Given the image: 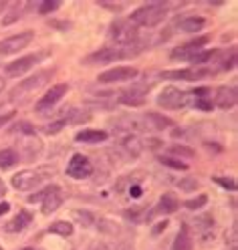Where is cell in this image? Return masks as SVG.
<instances>
[{"mask_svg": "<svg viewBox=\"0 0 238 250\" xmlns=\"http://www.w3.org/2000/svg\"><path fill=\"white\" fill-rule=\"evenodd\" d=\"M166 226H168V222L164 220V222H160V224H157L155 228H153V234H160L162 230H166Z\"/></svg>", "mask_w": 238, "mask_h": 250, "instance_id": "47", "label": "cell"}, {"mask_svg": "<svg viewBox=\"0 0 238 250\" xmlns=\"http://www.w3.org/2000/svg\"><path fill=\"white\" fill-rule=\"evenodd\" d=\"M4 6H6V2H4V0H0V10H2Z\"/></svg>", "mask_w": 238, "mask_h": 250, "instance_id": "52", "label": "cell"}, {"mask_svg": "<svg viewBox=\"0 0 238 250\" xmlns=\"http://www.w3.org/2000/svg\"><path fill=\"white\" fill-rule=\"evenodd\" d=\"M206 202H208V198H206V196H198V198H194V200H188L184 206H186L188 210H200V208L206 204Z\"/></svg>", "mask_w": 238, "mask_h": 250, "instance_id": "34", "label": "cell"}, {"mask_svg": "<svg viewBox=\"0 0 238 250\" xmlns=\"http://www.w3.org/2000/svg\"><path fill=\"white\" fill-rule=\"evenodd\" d=\"M63 204V190L59 186L44 188V198H43V214H53Z\"/></svg>", "mask_w": 238, "mask_h": 250, "instance_id": "13", "label": "cell"}, {"mask_svg": "<svg viewBox=\"0 0 238 250\" xmlns=\"http://www.w3.org/2000/svg\"><path fill=\"white\" fill-rule=\"evenodd\" d=\"M148 91H150V85H131L130 89L119 93L117 101L123 103V105H130V107H139V105L146 103Z\"/></svg>", "mask_w": 238, "mask_h": 250, "instance_id": "9", "label": "cell"}, {"mask_svg": "<svg viewBox=\"0 0 238 250\" xmlns=\"http://www.w3.org/2000/svg\"><path fill=\"white\" fill-rule=\"evenodd\" d=\"M214 182H216V184H220L222 188H226V190H230V192H234V190H236V182H234V180H230V178L214 176Z\"/></svg>", "mask_w": 238, "mask_h": 250, "instance_id": "37", "label": "cell"}, {"mask_svg": "<svg viewBox=\"0 0 238 250\" xmlns=\"http://www.w3.org/2000/svg\"><path fill=\"white\" fill-rule=\"evenodd\" d=\"M77 142H83V144H99L103 139H107V133L105 131H99V129H85V131H79L75 135Z\"/></svg>", "mask_w": 238, "mask_h": 250, "instance_id": "23", "label": "cell"}, {"mask_svg": "<svg viewBox=\"0 0 238 250\" xmlns=\"http://www.w3.org/2000/svg\"><path fill=\"white\" fill-rule=\"evenodd\" d=\"M97 228H99V232L109 234V236H115V234H119V224L113 222V220H107V218H101V220L97 222Z\"/></svg>", "mask_w": 238, "mask_h": 250, "instance_id": "29", "label": "cell"}, {"mask_svg": "<svg viewBox=\"0 0 238 250\" xmlns=\"http://www.w3.org/2000/svg\"><path fill=\"white\" fill-rule=\"evenodd\" d=\"M115 95H95V97H91V99H87L85 103L89 105V107H93V109H111V107H115V99H113Z\"/></svg>", "mask_w": 238, "mask_h": 250, "instance_id": "25", "label": "cell"}, {"mask_svg": "<svg viewBox=\"0 0 238 250\" xmlns=\"http://www.w3.org/2000/svg\"><path fill=\"white\" fill-rule=\"evenodd\" d=\"M22 250H33V248H22Z\"/></svg>", "mask_w": 238, "mask_h": 250, "instance_id": "53", "label": "cell"}, {"mask_svg": "<svg viewBox=\"0 0 238 250\" xmlns=\"http://www.w3.org/2000/svg\"><path fill=\"white\" fill-rule=\"evenodd\" d=\"M0 250H2V246H0Z\"/></svg>", "mask_w": 238, "mask_h": 250, "instance_id": "55", "label": "cell"}, {"mask_svg": "<svg viewBox=\"0 0 238 250\" xmlns=\"http://www.w3.org/2000/svg\"><path fill=\"white\" fill-rule=\"evenodd\" d=\"M214 105L220 109H230L236 105V87H220L216 91V97H214Z\"/></svg>", "mask_w": 238, "mask_h": 250, "instance_id": "17", "label": "cell"}, {"mask_svg": "<svg viewBox=\"0 0 238 250\" xmlns=\"http://www.w3.org/2000/svg\"><path fill=\"white\" fill-rule=\"evenodd\" d=\"M19 158H21V155H19V151L17 149H2V151H0V167H2V169H8V167H12L14 164H17L19 162Z\"/></svg>", "mask_w": 238, "mask_h": 250, "instance_id": "27", "label": "cell"}, {"mask_svg": "<svg viewBox=\"0 0 238 250\" xmlns=\"http://www.w3.org/2000/svg\"><path fill=\"white\" fill-rule=\"evenodd\" d=\"M236 224H232V228H230V232H226V242H230L232 246H236Z\"/></svg>", "mask_w": 238, "mask_h": 250, "instance_id": "43", "label": "cell"}, {"mask_svg": "<svg viewBox=\"0 0 238 250\" xmlns=\"http://www.w3.org/2000/svg\"><path fill=\"white\" fill-rule=\"evenodd\" d=\"M166 10H168V4L164 2H151V4H146L137 8L133 14H131V22L135 26H155L160 24L164 19H166Z\"/></svg>", "mask_w": 238, "mask_h": 250, "instance_id": "2", "label": "cell"}, {"mask_svg": "<svg viewBox=\"0 0 238 250\" xmlns=\"http://www.w3.org/2000/svg\"><path fill=\"white\" fill-rule=\"evenodd\" d=\"M204 75H208V71L204 69H182V71H166L162 73L164 79H182V81H198Z\"/></svg>", "mask_w": 238, "mask_h": 250, "instance_id": "18", "label": "cell"}, {"mask_svg": "<svg viewBox=\"0 0 238 250\" xmlns=\"http://www.w3.org/2000/svg\"><path fill=\"white\" fill-rule=\"evenodd\" d=\"M14 117V113H6V115H0V127H4V125Z\"/></svg>", "mask_w": 238, "mask_h": 250, "instance_id": "46", "label": "cell"}, {"mask_svg": "<svg viewBox=\"0 0 238 250\" xmlns=\"http://www.w3.org/2000/svg\"><path fill=\"white\" fill-rule=\"evenodd\" d=\"M44 57H46L44 53H37V55L22 57V59H19V61L10 62V65H6V67H4V73H6V75H22V73H26L28 69H33L37 62L43 61Z\"/></svg>", "mask_w": 238, "mask_h": 250, "instance_id": "12", "label": "cell"}, {"mask_svg": "<svg viewBox=\"0 0 238 250\" xmlns=\"http://www.w3.org/2000/svg\"><path fill=\"white\" fill-rule=\"evenodd\" d=\"M137 77V69L133 67H115V69H109L105 73H101L97 77L99 83H121V81H131Z\"/></svg>", "mask_w": 238, "mask_h": 250, "instance_id": "11", "label": "cell"}, {"mask_svg": "<svg viewBox=\"0 0 238 250\" xmlns=\"http://www.w3.org/2000/svg\"><path fill=\"white\" fill-rule=\"evenodd\" d=\"M113 127H117V131H146V125H144V117H137V115H121L117 119L111 121Z\"/></svg>", "mask_w": 238, "mask_h": 250, "instance_id": "14", "label": "cell"}, {"mask_svg": "<svg viewBox=\"0 0 238 250\" xmlns=\"http://www.w3.org/2000/svg\"><path fill=\"white\" fill-rule=\"evenodd\" d=\"M28 222H30V214L22 210V212H19V216L14 218V220H10V222L4 226V230H6V232H21Z\"/></svg>", "mask_w": 238, "mask_h": 250, "instance_id": "26", "label": "cell"}, {"mask_svg": "<svg viewBox=\"0 0 238 250\" xmlns=\"http://www.w3.org/2000/svg\"><path fill=\"white\" fill-rule=\"evenodd\" d=\"M8 210H10V204H8V202H2V204H0V216L6 214Z\"/></svg>", "mask_w": 238, "mask_h": 250, "instance_id": "48", "label": "cell"}, {"mask_svg": "<svg viewBox=\"0 0 238 250\" xmlns=\"http://www.w3.org/2000/svg\"><path fill=\"white\" fill-rule=\"evenodd\" d=\"M49 232H53V234H59V236H71L73 234V226L69 224V222H65V220H57V222H53L51 226H49Z\"/></svg>", "mask_w": 238, "mask_h": 250, "instance_id": "28", "label": "cell"}, {"mask_svg": "<svg viewBox=\"0 0 238 250\" xmlns=\"http://www.w3.org/2000/svg\"><path fill=\"white\" fill-rule=\"evenodd\" d=\"M117 250H133V246H131L130 242H119V246H117Z\"/></svg>", "mask_w": 238, "mask_h": 250, "instance_id": "49", "label": "cell"}, {"mask_svg": "<svg viewBox=\"0 0 238 250\" xmlns=\"http://www.w3.org/2000/svg\"><path fill=\"white\" fill-rule=\"evenodd\" d=\"M141 192H144V190H141V186H139V184H131V186H130V196L139 198V196H141Z\"/></svg>", "mask_w": 238, "mask_h": 250, "instance_id": "44", "label": "cell"}, {"mask_svg": "<svg viewBox=\"0 0 238 250\" xmlns=\"http://www.w3.org/2000/svg\"><path fill=\"white\" fill-rule=\"evenodd\" d=\"M59 6H61L59 0H43L41 6H39V12H41V14H49V12L57 10Z\"/></svg>", "mask_w": 238, "mask_h": 250, "instance_id": "33", "label": "cell"}, {"mask_svg": "<svg viewBox=\"0 0 238 250\" xmlns=\"http://www.w3.org/2000/svg\"><path fill=\"white\" fill-rule=\"evenodd\" d=\"M111 39H115L119 44H131L137 41V26L130 19H117L111 24Z\"/></svg>", "mask_w": 238, "mask_h": 250, "instance_id": "4", "label": "cell"}, {"mask_svg": "<svg viewBox=\"0 0 238 250\" xmlns=\"http://www.w3.org/2000/svg\"><path fill=\"white\" fill-rule=\"evenodd\" d=\"M192 101H194L192 93H186L178 87H166L160 93V97H157V105L164 109H182V107L192 105Z\"/></svg>", "mask_w": 238, "mask_h": 250, "instance_id": "3", "label": "cell"}, {"mask_svg": "<svg viewBox=\"0 0 238 250\" xmlns=\"http://www.w3.org/2000/svg\"><path fill=\"white\" fill-rule=\"evenodd\" d=\"M206 24V21L202 17H184L182 21H178V28L182 33H198Z\"/></svg>", "mask_w": 238, "mask_h": 250, "instance_id": "20", "label": "cell"}, {"mask_svg": "<svg viewBox=\"0 0 238 250\" xmlns=\"http://www.w3.org/2000/svg\"><path fill=\"white\" fill-rule=\"evenodd\" d=\"M53 77V71H41V73H37L35 77H28L26 81H22V83H19L17 87L12 89V93H10V97L17 101V99H21L22 95H26V93H33V91H39L43 85H46V81H49Z\"/></svg>", "mask_w": 238, "mask_h": 250, "instance_id": "5", "label": "cell"}, {"mask_svg": "<svg viewBox=\"0 0 238 250\" xmlns=\"http://www.w3.org/2000/svg\"><path fill=\"white\" fill-rule=\"evenodd\" d=\"M178 210V200L176 196L172 194H164V198L160 200V204H157V208L153 210V214H172Z\"/></svg>", "mask_w": 238, "mask_h": 250, "instance_id": "24", "label": "cell"}, {"mask_svg": "<svg viewBox=\"0 0 238 250\" xmlns=\"http://www.w3.org/2000/svg\"><path fill=\"white\" fill-rule=\"evenodd\" d=\"M208 42V37H200L192 42H188L184 46H180V49H173L172 51V59H188V61H192L200 51H202V46Z\"/></svg>", "mask_w": 238, "mask_h": 250, "instance_id": "15", "label": "cell"}, {"mask_svg": "<svg viewBox=\"0 0 238 250\" xmlns=\"http://www.w3.org/2000/svg\"><path fill=\"white\" fill-rule=\"evenodd\" d=\"M144 125H146V131H162L166 127H172L173 121L170 117H164L160 113H153V111H148L144 115Z\"/></svg>", "mask_w": 238, "mask_h": 250, "instance_id": "16", "label": "cell"}, {"mask_svg": "<svg viewBox=\"0 0 238 250\" xmlns=\"http://www.w3.org/2000/svg\"><path fill=\"white\" fill-rule=\"evenodd\" d=\"M6 194V186H4V182L2 180H0V198H2Z\"/></svg>", "mask_w": 238, "mask_h": 250, "instance_id": "50", "label": "cell"}, {"mask_svg": "<svg viewBox=\"0 0 238 250\" xmlns=\"http://www.w3.org/2000/svg\"><path fill=\"white\" fill-rule=\"evenodd\" d=\"M170 151H172L173 155H184V158H194V151H192V149H188V147H184V146H172V147H170Z\"/></svg>", "mask_w": 238, "mask_h": 250, "instance_id": "38", "label": "cell"}, {"mask_svg": "<svg viewBox=\"0 0 238 250\" xmlns=\"http://www.w3.org/2000/svg\"><path fill=\"white\" fill-rule=\"evenodd\" d=\"M43 151V144L39 142V139L35 135H28V139H24L22 142V153L26 160H35L39 158V153Z\"/></svg>", "mask_w": 238, "mask_h": 250, "instance_id": "21", "label": "cell"}, {"mask_svg": "<svg viewBox=\"0 0 238 250\" xmlns=\"http://www.w3.org/2000/svg\"><path fill=\"white\" fill-rule=\"evenodd\" d=\"M196 224H200L198 228H200V230H204V228H212L214 220H212V216H204V218H198Z\"/></svg>", "mask_w": 238, "mask_h": 250, "instance_id": "42", "label": "cell"}, {"mask_svg": "<svg viewBox=\"0 0 238 250\" xmlns=\"http://www.w3.org/2000/svg\"><path fill=\"white\" fill-rule=\"evenodd\" d=\"M21 19V8H14L10 14H8V17L2 21V24H12V22H17Z\"/></svg>", "mask_w": 238, "mask_h": 250, "instance_id": "41", "label": "cell"}, {"mask_svg": "<svg viewBox=\"0 0 238 250\" xmlns=\"http://www.w3.org/2000/svg\"><path fill=\"white\" fill-rule=\"evenodd\" d=\"M73 218L81 224V226H93L95 224V216L91 212H81V210H75L73 212Z\"/></svg>", "mask_w": 238, "mask_h": 250, "instance_id": "30", "label": "cell"}, {"mask_svg": "<svg viewBox=\"0 0 238 250\" xmlns=\"http://www.w3.org/2000/svg\"><path fill=\"white\" fill-rule=\"evenodd\" d=\"M144 51V44L141 42H131V44H117V46H105L99 49L97 53H93L85 59L87 65H105V62H113V61H121V59H130L135 57Z\"/></svg>", "mask_w": 238, "mask_h": 250, "instance_id": "1", "label": "cell"}, {"mask_svg": "<svg viewBox=\"0 0 238 250\" xmlns=\"http://www.w3.org/2000/svg\"><path fill=\"white\" fill-rule=\"evenodd\" d=\"M196 188H198V180L196 178H186V180L180 182V190H184V192H194Z\"/></svg>", "mask_w": 238, "mask_h": 250, "instance_id": "36", "label": "cell"}, {"mask_svg": "<svg viewBox=\"0 0 238 250\" xmlns=\"http://www.w3.org/2000/svg\"><path fill=\"white\" fill-rule=\"evenodd\" d=\"M65 125H67L65 119H59V121H55V123H51V125H46V127H44V133L55 135V133H59L63 127H65Z\"/></svg>", "mask_w": 238, "mask_h": 250, "instance_id": "35", "label": "cell"}, {"mask_svg": "<svg viewBox=\"0 0 238 250\" xmlns=\"http://www.w3.org/2000/svg\"><path fill=\"white\" fill-rule=\"evenodd\" d=\"M192 248H194V244H192V236H190V228L184 224L182 230L178 232L176 240H173L172 250H192Z\"/></svg>", "mask_w": 238, "mask_h": 250, "instance_id": "22", "label": "cell"}, {"mask_svg": "<svg viewBox=\"0 0 238 250\" xmlns=\"http://www.w3.org/2000/svg\"><path fill=\"white\" fill-rule=\"evenodd\" d=\"M91 174H93V164L89 162V158H85L83 153H75L67 166V176L75 180H83L89 178Z\"/></svg>", "mask_w": 238, "mask_h": 250, "instance_id": "8", "label": "cell"}, {"mask_svg": "<svg viewBox=\"0 0 238 250\" xmlns=\"http://www.w3.org/2000/svg\"><path fill=\"white\" fill-rule=\"evenodd\" d=\"M35 39V33L33 30H24V33H19V35H12L4 41H0V55H14L19 53L22 49H26V46L33 42Z\"/></svg>", "mask_w": 238, "mask_h": 250, "instance_id": "6", "label": "cell"}, {"mask_svg": "<svg viewBox=\"0 0 238 250\" xmlns=\"http://www.w3.org/2000/svg\"><path fill=\"white\" fill-rule=\"evenodd\" d=\"M43 182L41 171L35 169H22L17 176H12V188H17L19 192H30Z\"/></svg>", "mask_w": 238, "mask_h": 250, "instance_id": "7", "label": "cell"}, {"mask_svg": "<svg viewBox=\"0 0 238 250\" xmlns=\"http://www.w3.org/2000/svg\"><path fill=\"white\" fill-rule=\"evenodd\" d=\"M69 91V85H65V83H61V85H53L49 91L44 93V97H41L39 101H37V111L39 113H44L46 109H51V107H55L61 99H63V95Z\"/></svg>", "mask_w": 238, "mask_h": 250, "instance_id": "10", "label": "cell"}, {"mask_svg": "<svg viewBox=\"0 0 238 250\" xmlns=\"http://www.w3.org/2000/svg\"><path fill=\"white\" fill-rule=\"evenodd\" d=\"M91 115L87 111H77V109H71L67 113V119L65 121H71V123H83V121H89Z\"/></svg>", "mask_w": 238, "mask_h": 250, "instance_id": "31", "label": "cell"}, {"mask_svg": "<svg viewBox=\"0 0 238 250\" xmlns=\"http://www.w3.org/2000/svg\"><path fill=\"white\" fill-rule=\"evenodd\" d=\"M160 162H162L164 166H168V167H173V169H188L186 164H182V162H178V160H173V158H160Z\"/></svg>", "mask_w": 238, "mask_h": 250, "instance_id": "39", "label": "cell"}, {"mask_svg": "<svg viewBox=\"0 0 238 250\" xmlns=\"http://www.w3.org/2000/svg\"><path fill=\"white\" fill-rule=\"evenodd\" d=\"M144 142H141V139L137 137V135H128L121 142V149L125 151V155H128V158H137V155L144 151Z\"/></svg>", "mask_w": 238, "mask_h": 250, "instance_id": "19", "label": "cell"}, {"mask_svg": "<svg viewBox=\"0 0 238 250\" xmlns=\"http://www.w3.org/2000/svg\"><path fill=\"white\" fill-rule=\"evenodd\" d=\"M14 131L24 133V135H35V129H33V125L30 123H19L17 127H14Z\"/></svg>", "mask_w": 238, "mask_h": 250, "instance_id": "40", "label": "cell"}, {"mask_svg": "<svg viewBox=\"0 0 238 250\" xmlns=\"http://www.w3.org/2000/svg\"><path fill=\"white\" fill-rule=\"evenodd\" d=\"M6 87V83H4V79H0V91H2Z\"/></svg>", "mask_w": 238, "mask_h": 250, "instance_id": "51", "label": "cell"}, {"mask_svg": "<svg viewBox=\"0 0 238 250\" xmlns=\"http://www.w3.org/2000/svg\"><path fill=\"white\" fill-rule=\"evenodd\" d=\"M230 250H236V246H232V248H230Z\"/></svg>", "mask_w": 238, "mask_h": 250, "instance_id": "54", "label": "cell"}, {"mask_svg": "<svg viewBox=\"0 0 238 250\" xmlns=\"http://www.w3.org/2000/svg\"><path fill=\"white\" fill-rule=\"evenodd\" d=\"M125 216H128L131 222H139V220H144V218H146L148 214H146V208H141V206H133V208H130L128 212H125Z\"/></svg>", "mask_w": 238, "mask_h": 250, "instance_id": "32", "label": "cell"}, {"mask_svg": "<svg viewBox=\"0 0 238 250\" xmlns=\"http://www.w3.org/2000/svg\"><path fill=\"white\" fill-rule=\"evenodd\" d=\"M144 146H148L150 149H157L160 146H164L162 142H157V139H148V142H144Z\"/></svg>", "mask_w": 238, "mask_h": 250, "instance_id": "45", "label": "cell"}]
</instances>
